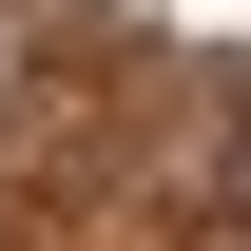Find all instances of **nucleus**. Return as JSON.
<instances>
[{
    "label": "nucleus",
    "mask_w": 251,
    "mask_h": 251,
    "mask_svg": "<svg viewBox=\"0 0 251 251\" xmlns=\"http://www.w3.org/2000/svg\"><path fill=\"white\" fill-rule=\"evenodd\" d=\"M232 193H251V135H232Z\"/></svg>",
    "instance_id": "obj_1"
}]
</instances>
